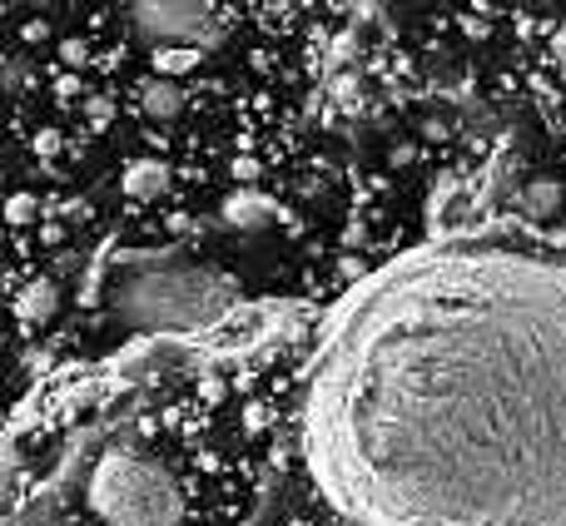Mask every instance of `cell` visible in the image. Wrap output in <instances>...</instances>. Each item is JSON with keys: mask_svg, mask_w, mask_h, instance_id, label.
<instances>
[{"mask_svg": "<svg viewBox=\"0 0 566 526\" xmlns=\"http://www.w3.org/2000/svg\"><path fill=\"white\" fill-rule=\"evenodd\" d=\"M75 512L85 526H189V482L169 452L115 432L80 452Z\"/></svg>", "mask_w": 566, "mask_h": 526, "instance_id": "cell-2", "label": "cell"}, {"mask_svg": "<svg viewBox=\"0 0 566 526\" xmlns=\"http://www.w3.org/2000/svg\"><path fill=\"white\" fill-rule=\"evenodd\" d=\"M303 462L348 526H566V254L462 239L328 318Z\"/></svg>", "mask_w": 566, "mask_h": 526, "instance_id": "cell-1", "label": "cell"}, {"mask_svg": "<svg viewBox=\"0 0 566 526\" xmlns=\"http://www.w3.org/2000/svg\"><path fill=\"white\" fill-rule=\"evenodd\" d=\"M542 45H547V65H552V75H557V85L566 90V10L547 20V30H542Z\"/></svg>", "mask_w": 566, "mask_h": 526, "instance_id": "cell-3", "label": "cell"}]
</instances>
